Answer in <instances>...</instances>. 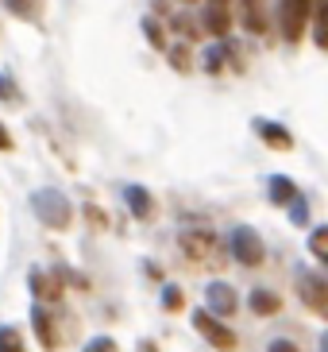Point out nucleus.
Returning a JSON list of instances; mask_svg holds the SVG:
<instances>
[{
  "mask_svg": "<svg viewBox=\"0 0 328 352\" xmlns=\"http://www.w3.org/2000/svg\"><path fill=\"white\" fill-rule=\"evenodd\" d=\"M228 252H232V259L244 263V267H259V263L267 259V244L259 240L255 228H247V225L232 228V236H228Z\"/></svg>",
  "mask_w": 328,
  "mask_h": 352,
  "instance_id": "7ed1b4c3",
  "label": "nucleus"
},
{
  "mask_svg": "<svg viewBox=\"0 0 328 352\" xmlns=\"http://www.w3.org/2000/svg\"><path fill=\"white\" fill-rule=\"evenodd\" d=\"M143 35H147V43H151V47H159V51L166 47V32L159 28V20H154V16H147V20H143Z\"/></svg>",
  "mask_w": 328,
  "mask_h": 352,
  "instance_id": "aec40b11",
  "label": "nucleus"
},
{
  "mask_svg": "<svg viewBox=\"0 0 328 352\" xmlns=\"http://www.w3.org/2000/svg\"><path fill=\"white\" fill-rule=\"evenodd\" d=\"M205 302H209V314L228 318V314H236L239 294H236V287H228L224 279H216V283H209V287H205Z\"/></svg>",
  "mask_w": 328,
  "mask_h": 352,
  "instance_id": "423d86ee",
  "label": "nucleus"
},
{
  "mask_svg": "<svg viewBox=\"0 0 328 352\" xmlns=\"http://www.w3.org/2000/svg\"><path fill=\"white\" fill-rule=\"evenodd\" d=\"M255 135L263 140V144L278 147V151H290V147H294V135H290L282 124H270V120H255Z\"/></svg>",
  "mask_w": 328,
  "mask_h": 352,
  "instance_id": "f8f14e48",
  "label": "nucleus"
},
{
  "mask_svg": "<svg viewBox=\"0 0 328 352\" xmlns=\"http://www.w3.org/2000/svg\"><path fill=\"white\" fill-rule=\"evenodd\" d=\"M194 329L205 337V344H213L216 352H232L236 349V333L228 329L224 321L209 310H194Z\"/></svg>",
  "mask_w": 328,
  "mask_h": 352,
  "instance_id": "20e7f679",
  "label": "nucleus"
},
{
  "mask_svg": "<svg viewBox=\"0 0 328 352\" xmlns=\"http://www.w3.org/2000/svg\"><path fill=\"white\" fill-rule=\"evenodd\" d=\"M0 352H27L16 325H0Z\"/></svg>",
  "mask_w": 328,
  "mask_h": 352,
  "instance_id": "a211bd4d",
  "label": "nucleus"
},
{
  "mask_svg": "<svg viewBox=\"0 0 328 352\" xmlns=\"http://www.w3.org/2000/svg\"><path fill=\"white\" fill-rule=\"evenodd\" d=\"M239 20H244V28L251 35H263L270 28L267 12H263V0H244V12H239Z\"/></svg>",
  "mask_w": 328,
  "mask_h": 352,
  "instance_id": "ddd939ff",
  "label": "nucleus"
},
{
  "mask_svg": "<svg viewBox=\"0 0 328 352\" xmlns=\"http://www.w3.org/2000/svg\"><path fill=\"white\" fill-rule=\"evenodd\" d=\"M182 252L189 259H220V248H216V236H209V232H185L182 236Z\"/></svg>",
  "mask_w": 328,
  "mask_h": 352,
  "instance_id": "6e6552de",
  "label": "nucleus"
},
{
  "mask_svg": "<svg viewBox=\"0 0 328 352\" xmlns=\"http://www.w3.org/2000/svg\"><path fill=\"white\" fill-rule=\"evenodd\" d=\"M0 101H20V89L12 85L8 74H0Z\"/></svg>",
  "mask_w": 328,
  "mask_h": 352,
  "instance_id": "393cba45",
  "label": "nucleus"
},
{
  "mask_svg": "<svg viewBox=\"0 0 328 352\" xmlns=\"http://www.w3.org/2000/svg\"><path fill=\"white\" fill-rule=\"evenodd\" d=\"M247 306L259 314V318H270V314H278L282 310V302H278V294L274 290H267V287H255L251 294H247Z\"/></svg>",
  "mask_w": 328,
  "mask_h": 352,
  "instance_id": "4468645a",
  "label": "nucleus"
},
{
  "mask_svg": "<svg viewBox=\"0 0 328 352\" xmlns=\"http://www.w3.org/2000/svg\"><path fill=\"white\" fill-rule=\"evenodd\" d=\"M290 221H294V225H309V206H305V197H294V201H290Z\"/></svg>",
  "mask_w": 328,
  "mask_h": 352,
  "instance_id": "4be33fe9",
  "label": "nucleus"
},
{
  "mask_svg": "<svg viewBox=\"0 0 328 352\" xmlns=\"http://www.w3.org/2000/svg\"><path fill=\"white\" fill-rule=\"evenodd\" d=\"M31 329H35V337H39V344L47 352L58 349V333H54V321L47 314V306H31Z\"/></svg>",
  "mask_w": 328,
  "mask_h": 352,
  "instance_id": "1a4fd4ad",
  "label": "nucleus"
},
{
  "mask_svg": "<svg viewBox=\"0 0 328 352\" xmlns=\"http://www.w3.org/2000/svg\"><path fill=\"white\" fill-rule=\"evenodd\" d=\"M82 352H120V349H116V341H113V337H93V341L85 344Z\"/></svg>",
  "mask_w": 328,
  "mask_h": 352,
  "instance_id": "b1692460",
  "label": "nucleus"
},
{
  "mask_svg": "<svg viewBox=\"0 0 328 352\" xmlns=\"http://www.w3.org/2000/svg\"><path fill=\"white\" fill-rule=\"evenodd\" d=\"M298 294H301V302H305L317 318L328 321V279H325V275H301V279H298Z\"/></svg>",
  "mask_w": 328,
  "mask_h": 352,
  "instance_id": "39448f33",
  "label": "nucleus"
},
{
  "mask_svg": "<svg viewBox=\"0 0 328 352\" xmlns=\"http://www.w3.org/2000/svg\"><path fill=\"white\" fill-rule=\"evenodd\" d=\"M27 287H31V294H35V302H39V306H54V302L62 298V287L51 279V275H43V271H31Z\"/></svg>",
  "mask_w": 328,
  "mask_h": 352,
  "instance_id": "9d476101",
  "label": "nucleus"
},
{
  "mask_svg": "<svg viewBox=\"0 0 328 352\" xmlns=\"http://www.w3.org/2000/svg\"><path fill=\"white\" fill-rule=\"evenodd\" d=\"M135 352H159V349H154V341H139V344H135Z\"/></svg>",
  "mask_w": 328,
  "mask_h": 352,
  "instance_id": "cd10ccee",
  "label": "nucleus"
},
{
  "mask_svg": "<svg viewBox=\"0 0 328 352\" xmlns=\"http://www.w3.org/2000/svg\"><path fill=\"white\" fill-rule=\"evenodd\" d=\"M4 8L12 16H20V20H31L35 12H39V0H4Z\"/></svg>",
  "mask_w": 328,
  "mask_h": 352,
  "instance_id": "6ab92c4d",
  "label": "nucleus"
},
{
  "mask_svg": "<svg viewBox=\"0 0 328 352\" xmlns=\"http://www.w3.org/2000/svg\"><path fill=\"white\" fill-rule=\"evenodd\" d=\"M31 209H35V217H39L47 228H70V221H73L70 197L62 194V190H51V186L31 194Z\"/></svg>",
  "mask_w": 328,
  "mask_h": 352,
  "instance_id": "f03ea898",
  "label": "nucleus"
},
{
  "mask_svg": "<svg viewBox=\"0 0 328 352\" xmlns=\"http://www.w3.org/2000/svg\"><path fill=\"white\" fill-rule=\"evenodd\" d=\"M309 252H313V259H320L328 267V225H317L309 232Z\"/></svg>",
  "mask_w": 328,
  "mask_h": 352,
  "instance_id": "f3484780",
  "label": "nucleus"
},
{
  "mask_svg": "<svg viewBox=\"0 0 328 352\" xmlns=\"http://www.w3.org/2000/svg\"><path fill=\"white\" fill-rule=\"evenodd\" d=\"M185 302H182V287H174V283H166L163 287V310H170V314H178Z\"/></svg>",
  "mask_w": 328,
  "mask_h": 352,
  "instance_id": "412c9836",
  "label": "nucleus"
},
{
  "mask_svg": "<svg viewBox=\"0 0 328 352\" xmlns=\"http://www.w3.org/2000/svg\"><path fill=\"white\" fill-rule=\"evenodd\" d=\"M320 352H328V333H325V337H320Z\"/></svg>",
  "mask_w": 328,
  "mask_h": 352,
  "instance_id": "c85d7f7f",
  "label": "nucleus"
},
{
  "mask_svg": "<svg viewBox=\"0 0 328 352\" xmlns=\"http://www.w3.org/2000/svg\"><path fill=\"white\" fill-rule=\"evenodd\" d=\"M224 54H228V47H209L205 51V70L216 74L220 66H224Z\"/></svg>",
  "mask_w": 328,
  "mask_h": 352,
  "instance_id": "5701e85b",
  "label": "nucleus"
},
{
  "mask_svg": "<svg viewBox=\"0 0 328 352\" xmlns=\"http://www.w3.org/2000/svg\"><path fill=\"white\" fill-rule=\"evenodd\" d=\"M267 194H270L274 206H290V201L298 197V190H294V182H290L286 175H274V178H270V186H267Z\"/></svg>",
  "mask_w": 328,
  "mask_h": 352,
  "instance_id": "dca6fc26",
  "label": "nucleus"
},
{
  "mask_svg": "<svg viewBox=\"0 0 328 352\" xmlns=\"http://www.w3.org/2000/svg\"><path fill=\"white\" fill-rule=\"evenodd\" d=\"M313 4L317 0H278V35L294 47V43H301V35H305V28L313 23Z\"/></svg>",
  "mask_w": 328,
  "mask_h": 352,
  "instance_id": "f257e3e1",
  "label": "nucleus"
},
{
  "mask_svg": "<svg viewBox=\"0 0 328 352\" xmlns=\"http://www.w3.org/2000/svg\"><path fill=\"white\" fill-rule=\"evenodd\" d=\"M267 352H301V349H298L294 341H286V337H278V341L267 344Z\"/></svg>",
  "mask_w": 328,
  "mask_h": 352,
  "instance_id": "a878e982",
  "label": "nucleus"
},
{
  "mask_svg": "<svg viewBox=\"0 0 328 352\" xmlns=\"http://www.w3.org/2000/svg\"><path fill=\"white\" fill-rule=\"evenodd\" d=\"M313 43H317L320 51H328V0H317L313 4Z\"/></svg>",
  "mask_w": 328,
  "mask_h": 352,
  "instance_id": "2eb2a0df",
  "label": "nucleus"
},
{
  "mask_svg": "<svg viewBox=\"0 0 328 352\" xmlns=\"http://www.w3.org/2000/svg\"><path fill=\"white\" fill-rule=\"evenodd\" d=\"M124 201H128V209H132L135 221H147L154 213V197L147 194L143 186H135V182H132V186H124Z\"/></svg>",
  "mask_w": 328,
  "mask_h": 352,
  "instance_id": "9b49d317",
  "label": "nucleus"
},
{
  "mask_svg": "<svg viewBox=\"0 0 328 352\" xmlns=\"http://www.w3.org/2000/svg\"><path fill=\"white\" fill-rule=\"evenodd\" d=\"M201 28L213 39H228V32H232V12H228V4H213L209 0L205 12H201Z\"/></svg>",
  "mask_w": 328,
  "mask_h": 352,
  "instance_id": "0eeeda50",
  "label": "nucleus"
},
{
  "mask_svg": "<svg viewBox=\"0 0 328 352\" xmlns=\"http://www.w3.org/2000/svg\"><path fill=\"white\" fill-rule=\"evenodd\" d=\"M12 147H16V144H12V135H8V128L0 124V151H12Z\"/></svg>",
  "mask_w": 328,
  "mask_h": 352,
  "instance_id": "bb28decb",
  "label": "nucleus"
}]
</instances>
